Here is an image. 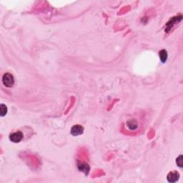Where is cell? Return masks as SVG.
I'll list each match as a JSON object with an SVG mask.
<instances>
[{
    "label": "cell",
    "instance_id": "52a82bcc",
    "mask_svg": "<svg viewBox=\"0 0 183 183\" xmlns=\"http://www.w3.org/2000/svg\"><path fill=\"white\" fill-rule=\"evenodd\" d=\"M159 57L160 61H161L162 63H165V62L167 61L168 57V54L166 49H162V50H160L159 52Z\"/></svg>",
    "mask_w": 183,
    "mask_h": 183
},
{
    "label": "cell",
    "instance_id": "7a4b0ae2",
    "mask_svg": "<svg viewBox=\"0 0 183 183\" xmlns=\"http://www.w3.org/2000/svg\"><path fill=\"white\" fill-rule=\"evenodd\" d=\"M23 139V133L20 131H17V132H13L9 135V140L11 142L14 143H19Z\"/></svg>",
    "mask_w": 183,
    "mask_h": 183
},
{
    "label": "cell",
    "instance_id": "ba28073f",
    "mask_svg": "<svg viewBox=\"0 0 183 183\" xmlns=\"http://www.w3.org/2000/svg\"><path fill=\"white\" fill-rule=\"evenodd\" d=\"M7 113V107L4 105V104H2L1 106H0V114H1L2 117H4L5 116Z\"/></svg>",
    "mask_w": 183,
    "mask_h": 183
},
{
    "label": "cell",
    "instance_id": "5b68a950",
    "mask_svg": "<svg viewBox=\"0 0 183 183\" xmlns=\"http://www.w3.org/2000/svg\"><path fill=\"white\" fill-rule=\"evenodd\" d=\"M180 178V174L177 171H171L168 173L167 176V180L169 182L174 183L176 182Z\"/></svg>",
    "mask_w": 183,
    "mask_h": 183
},
{
    "label": "cell",
    "instance_id": "6da1fadb",
    "mask_svg": "<svg viewBox=\"0 0 183 183\" xmlns=\"http://www.w3.org/2000/svg\"><path fill=\"white\" fill-rule=\"evenodd\" d=\"M2 82L7 87H12L14 84V77L11 73L7 72L2 77Z\"/></svg>",
    "mask_w": 183,
    "mask_h": 183
},
{
    "label": "cell",
    "instance_id": "9c48e42d",
    "mask_svg": "<svg viewBox=\"0 0 183 183\" xmlns=\"http://www.w3.org/2000/svg\"><path fill=\"white\" fill-rule=\"evenodd\" d=\"M176 163L177 165L179 166L180 167H182V165H183V161H182V155H180L179 157L177 158V160H176Z\"/></svg>",
    "mask_w": 183,
    "mask_h": 183
},
{
    "label": "cell",
    "instance_id": "3957f363",
    "mask_svg": "<svg viewBox=\"0 0 183 183\" xmlns=\"http://www.w3.org/2000/svg\"><path fill=\"white\" fill-rule=\"evenodd\" d=\"M126 127L130 131H135L139 127V123L136 119H130L126 122Z\"/></svg>",
    "mask_w": 183,
    "mask_h": 183
},
{
    "label": "cell",
    "instance_id": "8992f818",
    "mask_svg": "<svg viewBox=\"0 0 183 183\" xmlns=\"http://www.w3.org/2000/svg\"><path fill=\"white\" fill-rule=\"evenodd\" d=\"M77 167L80 171L84 172L86 175H87L89 172H90V166H89V165L87 164V163L79 162L77 165Z\"/></svg>",
    "mask_w": 183,
    "mask_h": 183
},
{
    "label": "cell",
    "instance_id": "277c9868",
    "mask_svg": "<svg viewBox=\"0 0 183 183\" xmlns=\"http://www.w3.org/2000/svg\"><path fill=\"white\" fill-rule=\"evenodd\" d=\"M84 132V127L80 125H75L72 127L70 130V133L72 136L80 135Z\"/></svg>",
    "mask_w": 183,
    "mask_h": 183
}]
</instances>
